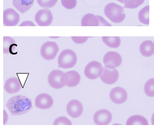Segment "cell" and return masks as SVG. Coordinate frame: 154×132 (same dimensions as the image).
<instances>
[{"label":"cell","instance_id":"obj_17","mask_svg":"<svg viewBox=\"0 0 154 132\" xmlns=\"http://www.w3.org/2000/svg\"><path fill=\"white\" fill-rule=\"evenodd\" d=\"M139 51L143 56L149 57L154 54V42L151 40H145L140 45Z\"/></svg>","mask_w":154,"mask_h":132},{"label":"cell","instance_id":"obj_5","mask_svg":"<svg viewBox=\"0 0 154 132\" xmlns=\"http://www.w3.org/2000/svg\"><path fill=\"white\" fill-rule=\"evenodd\" d=\"M103 70L104 68L100 62L92 61L89 62L84 68V75L90 80H95L100 78Z\"/></svg>","mask_w":154,"mask_h":132},{"label":"cell","instance_id":"obj_11","mask_svg":"<svg viewBox=\"0 0 154 132\" xmlns=\"http://www.w3.org/2000/svg\"><path fill=\"white\" fill-rule=\"evenodd\" d=\"M112 113L107 109H101L94 115V121L97 125H107L112 121Z\"/></svg>","mask_w":154,"mask_h":132},{"label":"cell","instance_id":"obj_33","mask_svg":"<svg viewBox=\"0 0 154 132\" xmlns=\"http://www.w3.org/2000/svg\"><path fill=\"white\" fill-rule=\"evenodd\" d=\"M151 121H152V125H154V112L152 114L151 118Z\"/></svg>","mask_w":154,"mask_h":132},{"label":"cell","instance_id":"obj_23","mask_svg":"<svg viewBox=\"0 0 154 132\" xmlns=\"http://www.w3.org/2000/svg\"><path fill=\"white\" fill-rule=\"evenodd\" d=\"M138 18L139 21L145 25L149 24V5H147L140 10L138 14Z\"/></svg>","mask_w":154,"mask_h":132},{"label":"cell","instance_id":"obj_4","mask_svg":"<svg viewBox=\"0 0 154 132\" xmlns=\"http://www.w3.org/2000/svg\"><path fill=\"white\" fill-rule=\"evenodd\" d=\"M77 56L74 50L67 49L63 50L58 58L59 68L63 69L72 68L77 63Z\"/></svg>","mask_w":154,"mask_h":132},{"label":"cell","instance_id":"obj_21","mask_svg":"<svg viewBox=\"0 0 154 132\" xmlns=\"http://www.w3.org/2000/svg\"><path fill=\"white\" fill-rule=\"evenodd\" d=\"M126 125H149L147 119L141 115H133L130 117L126 122Z\"/></svg>","mask_w":154,"mask_h":132},{"label":"cell","instance_id":"obj_26","mask_svg":"<svg viewBox=\"0 0 154 132\" xmlns=\"http://www.w3.org/2000/svg\"><path fill=\"white\" fill-rule=\"evenodd\" d=\"M58 0H37V3L41 7L44 9H50L54 7Z\"/></svg>","mask_w":154,"mask_h":132},{"label":"cell","instance_id":"obj_7","mask_svg":"<svg viewBox=\"0 0 154 132\" xmlns=\"http://www.w3.org/2000/svg\"><path fill=\"white\" fill-rule=\"evenodd\" d=\"M103 63L106 68L115 69L121 65L122 58L119 53L110 51L104 55L103 58Z\"/></svg>","mask_w":154,"mask_h":132},{"label":"cell","instance_id":"obj_29","mask_svg":"<svg viewBox=\"0 0 154 132\" xmlns=\"http://www.w3.org/2000/svg\"><path fill=\"white\" fill-rule=\"evenodd\" d=\"M71 38L76 44L81 45L86 42L89 38L88 36H72Z\"/></svg>","mask_w":154,"mask_h":132},{"label":"cell","instance_id":"obj_18","mask_svg":"<svg viewBox=\"0 0 154 132\" xmlns=\"http://www.w3.org/2000/svg\"><path fill=\"white\" fill-rule=\"evenodd\" d=\"M99 24V20L97 16L90 13L85 14L81 20L82 26H98Z\"/></svg>","mask_w":154,"mask_h":132},{"label":"cell","instance_id":"obj_28","mask_svg":"<svg viewBox=\"0 0 154 132\" xmlns=\"http://www.w3.org/2000/svg\"><path fill=\"white\" fill-rule=\"evenodd\" d=\"M63 7L68 10L73 9L77 5V0H61Z\"/></svg>","mask_w":154,"mask_h":132},{"label":"cell","instance_id":"obj_12","mask_svg":"<svg viewBox=\"0 0 154 132\" xmlns=\"http://www.w3.org/2000/svg\"><path fill=\"white\" fill-rule=\"evenodd\" d=\"M54 101L52 97L47 93L38 95L35 99V105L41 110H47L53 106Z\"/></svg>","mask_w":154,"mask_h":132},{"label":"cell","instance_id":"obj_14","mask_svg":"<svg viewBox=\"0 0 154 132\" xmlns=\"http://www.w3.org/2000/svg\"><path fill=\"white\" fill-rule=\"evenodd\" d=\"M119 72L116 68H104L103 74L100 77V79L103 83L107 85H112L116 83L119 78Z\"/></svg>","mask_w":154,"mask_h":132},{"label":"cell","instance_id":"obj_30","mask_svg":"<svg viewBox=\"0 0 154 132\" xmlns=\"http://www.w3.org/2000/svg\"><path fill=\"white\" fill-rule=\"evenodd\" d=\"M98 17V19L99 20V26H112L111 24L109 23L103 17L101 16L98 15L97 16Z\"/></svg>","mask_w":154,"mask_h":132},{"label":"cell","instance_id":"obj_19","mask_svg":"<svg viewBox=\"0 0 154 132\" xmlns=\"http://www.w3.org/2000/svg\"><path fill=\"white\" fill-rule=\"evenodd\" d=\"M67 73L69 77L67 86L70 88L75 87L77 86L80 83L81 79L79 73L75 70L68 71Z\"/></svg>","mask_w":154,"mask_h":132},{"label":"cell","instance_id":"obj_3","mask_svg":"<svg viewBox=\"0 0 154 132\" xmlns=\"http://www.w3.org/2000/svg\"><path fill=\"white\" fill-rule=\"evenodd\" d=\"M69 77L67 72L60 70H54L49 73L48 77V82L52 88L60 90L67 86Z\"/></svg>","mask_w":154,"mask_h":132},{"label":"cell","instance_id":"obj_16","mask_svg":"<svg viewBox=\"0 0 154 132\" xmlns=\"http://www.w3.org/2000/svg\"><path fill=\"white\" fill-rule=\"evenodd\" d=\"M35 0H12L14 8L21 14H25L32 7Z\"/></svg>","mask_w":154,"mask_h":132},{"label":"cell","instance_id":"obj_27","mask_svg":"<svg viewBox=\"0 0 154 132\" xmlns=\"http://www.w3.org/2000/svg\"><path fill=\"white\" fill-rule=\"evenodd\" d=\"M54 125H72V124L70 119L67 118L66 117L61 116L57 118L53 123Z\"/></svg>","mask_w":154,"mask_h":132},{"label":"cell","instance_id":"obj_24","mask_svg":"<svg viewBox=\"0 0 154 132\" xmlns=\"http://www.w3.org/2000/svg\"><path fill=\"white\" fill-rule=\"evenodd\" d=\"M144 93L146 96L149 97H154V78L147 80L144 85Z\"/></svg>","mask_w":154,"mask_h":132},{"label":"cell","instance_id":"obj_32","mask_svg":"<svg viewBox=\"0 0 154 132\" xmlns=\"http://www.w3.org/2000/svg\"><path fill=\"white\" fill-rule=\"evenodd\" d=\"M8 120V115L6 111L3 110V124L5 125L7 123Z\"/></svg>","mask_w":154,"mask_h":132},{"label":"cell","instance_id":"obj_25","mask_svg":"<svg viewBox=\"0 0 154 132\" xmlns=\"http://www.w3.org/2000/svg\"><path fill=\"white\" fill-rule=\"evenodd\" d=\"M145 2V0H124V8L134 9L139 7Z\"/></svg>","mask_w":154,"mask_h":132},{"label":"cell","instance_id":"obj_10","mask_svg":"<svg viewBox=\"0 0 154 132\" xmlns=\"http://www.w3.org/2000/svg\"><path fill=\"white\" fill-rule=\"evenodd\" d=\"M68 115L72 118H79L83 112V106L81 102L77 99H72L66 106Z\"/></svg>","mask_w":154,"mask_h":132},{"label":"cell","instance_id":"obj_8","mask_svg":"<svg viewBox=\"0 0 154 132\" xmlns=\"http://www.w3.org/2000/svg\"><path fill=\"white\" fill-rule=\"evenodd\" d=\"M53 19L52 13L47 9L40 10L35 14V20L38 26H49L52 24Z\"/></svg>","mask_w":154,"mask_h":132},{"label":"cell","instance_id":"obj_2","mask_svg":"<svg viewBox=\"0 0 154 132\" xmlns=\"http://www.w3.org/2000/svg\"><path fill=\"white\" fill-rule=\"evenodd\" d=\"M106 16L115 24H119L124 21L126 14L124 8L115 3H109L104 9Z\"/></svg>","mask_w":154,"mask_h":132},{"label":"cell","instance_id":"obj_22","mask_svg":"<svg viewBox=\"0 0 154 132\" xmlns=\"http://www.w3.org/2000/svg\"><path fill=\"white\" fill-rule=\"evenodd\" d=\"M17 47V45L14 39L10 36L3 37V53L5 54H12L13 47Z\"/></svg>","mask_w":154,"mask_h":132},{"label":"cell","instance_id":"obj_34","mask_svg":"<svg viewBox=\"0 0 154 132\" xmlns=\"http://www.w3.org/2000/svg\"><path fill=\"white\" fill-rule=\"evenodd\" d=\"M117 1H119V2L123 3V2H124V0H116Z\"/></svg>","mask_w":154,"mask_h":132},{"label":"cell","instance_id":"obj_20","mask_svg":"<svg viewBox=\"0 0 154 132\" xmlns=\"http://www.w3.org/2000/svg\"><path fill=\"white\" fill-rule=\"evenodd\" d=\"M102 40L106 46L112 48H117L121 44V40L119 36H103Z\"/></svg>","mask_w":154,"mask_h":132},{"label":"cell","instance_id":"obj_1","mask_svg":"<svg viewBox=\"0 0 154 132\" xmlns=\"http://www.w3.org/2000/svg\"><path fill=\"white\" fill-rule=\"evenodd\" d=\"M6 106L12 116H20L27 113L33 108L32 100L21 95L11 97L8 101Z\"/></svg>","mask_w":154,"mask_h":132},{"label":"cell","instance_id":"obj_15","mask_svg":"<svg viewBox=\"0 0 154 132\" xmlns=\"http://www.w3.org/2000/svg\"><path fill=\"white\" fill-rule=\"evenodd\" d=\"M21 84L19 79L11 77L6 80L4 86L5 92L9 94H14L19 92L21 90Z\"/></svg>","mask_w":154,"mask_h":132},{"label":"cell","instance_id":"obj_9","mask_svg":"<svg viewBox=\"0 0 154 132\" xmlns=\"http://www.w3.org/2000/svg\"><path fill=\"white\" fill-rule=\"evenodd\" d=\"M110 99L116 104L124 103L128 98L126 90L121 87H116L112 88L109 93Z\"/></svg>","mask_w":154,"mask_h":132},{"label":"cell","instance_id":"obj_31","mask_svg":"<svg viewBox=\"0 0 154 132\" xmlns=\"http://www.w3.org/2000/svg\"><path fill=\"white\" fill-rule=\"evenodd\" d=\"M19 26H35V24H34L32 21L26 20V21H24L23 23H21V24L19 25Z\"/></svg>","mask_w":154,"mask_h":132},{"label":"cell","instance_id":"obj_13","mask_svg":"<svg viewBox=\"0 0 154 132\" xmlns=\"http://www.w3.org/2000/svg\"><path fill=\"white\" fill-rule=\"evenodd\" d=\"M19 20L20 15L14 9L9 8L3 11V25L5 26H16Z\"/></svg>","mask_w":154,"mask_h":132},{"label":"cell","instance_id":"obj_6","mask_svg":"<svg viewBox=\"0 0 154 132\" xmlns=\"http://www.w3.org/2000/svg\"><path fill=\"white\" fill-rule=\"evenodd\" d=\"M59 50L58 45L57 43L52 41H47L41 46L40 54L43 59L51 61L56 57Z\"/></svg>","mask_w":154,"mask_h":132}]
</instances>
